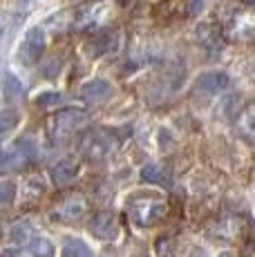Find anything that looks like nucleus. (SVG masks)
<instances>
[{
	"instance_id": "obj_20",
	"label": "nucleus",
	"mask_w": 255,
	"mask_h": 257,
	"mask_svg": "<svg viewBox=\"0 0 255 257\" xmlns=\"http://www.w3.org/2000/svg\"><path fill=\"white\" fill-rule=\"evenodd\" d=\"M144 179L146 181H155V184H164V181H166L164 168H159V166H146L144 168Z\"/></svg>"
},
{
	"instance_id": "obj_3",
	"label": "nucleus",
	"mask_w": 255,
	"mask_h": 257,
	"mask_svg": "<svg viewBox=\"0 0 255 257\" xmlns=\"http://www.w3.org/2000/svg\"><path fill=\"white\" fill-rule=\"evenodd\" d=\"M34 150H32V141H21L12 148H5L0 150V175L5 172H12V170H18L27 159H32Z\"/></svg>"
},
{
	"instance_id": "obj_5",
	"label": "nucleus",
	"mask_w": 255,
	"mask_h": 257,
	"mask_svg": "<svg viewBox=\"0 0 255 257\" xmlns=\"http://www.w3.org/2000/svg\"><path fill=\"white\" fill-rule=\"evenodd\" d=\"M43 49H45V29L32 27L21 45V61L32 65V63H36L43 56Z\"/></svg>"
},
{
	"instance_id": "obj_10",
	"label": "nucleus",
	"mask_w": 255,
	"mask_h": 257,
	"mask_svg": "<svg viewBox=\"0 0 255 257\" xmlns=\"http://www.w3.org/2000/svg\"><path fill=\"white\" fill-rule=\"evenodd\" d=\"M78 177V164L72 159H63L52 168V179L56 186H67Z\"/></svg>"
},
{
	"instance_id": "obj_17",
	"label": "nucleus",
	"mask_w": 255,
	"mask_h": 257,
	"mask_svg": "<svg viewBox=\"0 0 255 257\" xmlns=\"http://www.w3.org/2000/svg\"><path fill=\"white\" fill-rule=\"evenodd\" d=\"M43 192H45V184H43L38 177H29L25 181V186H23V199L25 201H36L43 197Z\"/></svg>"
},
{
	"instance_id": "obj_25",
	"label": "nucleus",
	"mask_w": 255,
	"mask_h": 257,
	"mask_svg": "<svg viewBox=\"0 0 255 257\" xmlns=\"http://www.w3.org/2000/svg\"><path fill=\"white\" fill-rule=\"evenodd\" d=\"M190 257H213V255H210L208 250H202V248H197V250H193V255H190Z\"/></svg>"
},
{
	"instance_id": "obj_23",
	"label": "nucleus",
	"mask_w": 255,
	"mask_h": 257,
	"mask_svg": "<svg viewBox=\"0 0 255 257\" xmlns=\"http://www.w3.org/2000/svg\"><path fill=\"white\" fill-rule=\"evenodd\" d=\"M9 27H12V16H9V14H5V12H0V38L7 34Z\"/></svg>"
},
{
	"instance_id": "obj_8",
	"label": "nucleus",
	"mask_w": 255,
	"mask_h": 257,
	"mask_svg": "<svg viewBox=\"0 0 255 257\" xmlns=\"http://www.w3.org/2000/svg\"><path fill=\"white\" fill-rule=\"evenodd\" d=\"M87 210V204L83 197H70V199H65L61 206L56 208V212H54V219H61V221H76L83 217V212Z\"/></svg>"
},
{
	"instance_id": "obj_15",
	"label": "nucleus",
	"mask_w": 255,
	"mask_h": 257,
	"mask_svg": "<svg viewBox=\"0 0 255 257\" xmlns=\"http://www.w3.org/2000/svg\"><path fill=\"white\" fill-rule=\"evenodd\" d=\"M18 121H21L18 110H3L0 112V141L7 139V137L12 135L14 127L18 125Z\"/></svg>"
},
{
	"instance_id": "obj_11",
	"label": "nucleus",
	"mask_w": 255,
	"mask_h": 257,
	"mask_svg": "<svg viewBox=\"0 0 255 257\" xmlns=\"http://www.w3.org/2000/svg\"><path fill=\"white\" fill-rule=\"evenodd\" d=\"M235 125H237V132L244 139L255 143V103H251L248 107H244V110L239 112Z\"/></svg>"
},
{
	"instance_id": "obj_9",
	"label": "nucleus",
	"mask_w": 255,
	"mask_h": 257,
	"mask_svg": "<svg viewBox=\"0 0 255 257\" xmlns=\"http://www.w3.org/2000/svg\"><path fill=\"white\" fill-rule=\"evenodd\" d=\"M230 78L224 72H206L197 78V90L208 92V94H219L224 90H228Z\"/></svg>"
},
{
	"instance_id": "obj_2",
	"label": "nucleus",
	"mask_w": 255,
	"mask_h": 257,
	"mask_svg": "<svg viewBox=\"0 0 255 257\" xmlns=\"http://www.w3.org/2000/svg\"><path fill=\"white\" fill-rule=\"evenodd\" d=\"M87 118V114L78 107H65V110L56 112L47 118V132H50L52 139H65L72 132H76L83 125V121Z\"/></svg>"
},
{
	"instance_id": "obj_6",
	"label": "nucleus",
	"mask_w": 255,
	"mask_h": 257,
	"mask_svg": "<svg viewBox=\"0 0 255 257\" xmlns=\"http://www.w3.org/2000/svg\"><path fill=\"white\" fill-rule=\"evenodd\" d=\"M90 230L94 237H99L103 241H112L119 237V221L112 212H99V215L92 219Z\"/></svg>"
},
{
	"instance_id": "obj_19",
	"label": "nucleus",
	"mask_w": 255,
	"mask_h": 257,
	"mask_svg": "<svg viewBox=\"0 0 255 257\" xmlns=\"http://www.w3.org/2000/svg\"><path fill=\"white\" fill-rule=\"evenodd\" d=\"M5 96L7 101H18L23 96V85L14 76H7V85H5Z\"/></svg>"
},
{
	"instance_id": "obj_4",
	"label": "nucleus",
	"mask_w": 255,
	"mask_h": 257,
	"mask_svg": "<svg viewBox=\"0 0 255 257\" xmlns=\"http://www.w3.org/2000/svg\"><path fill=\"white\" fill-rule=\"evenodd\" d=\"M226 34L233 41H251L255 36V14L237 12L226 21Z\"/></svg>"
},
{
	"instance_id": "obj_18",
	"label": "nucleus",
	"mask_w": 255,
	"mask_h": 257,
	"mask_svg": "<svg viewBox=\"0 0 255 257\" xmlns=\"http://www.w3.org/2000/svg\"><path fill=\"white\" fill-rule=\"evenodd\" d=\"M114 43H116V41L110 36V34H99V36H96L87 47H90V54H92V56H101V54L110 52V49L114 47Z\"/></svg>"
},
{
	"instance_id": "obj_1",
	"label": "nucleus",
	"mask_w": 255,
	"mask_h": 257,
	"mask_svg": "<svg viewBox=\"0 0 255 257\" xmlns=\"http://www.w3.org/2000/svg\"><path fill=\"white\" fill-rule=\"evenodd\" d=\"M166 201L157 199V197H135V199L128 204V212H130V219L135 221V226L139 228H150V226L159 224L166 217Z\"/></svg>"
},
{
	"instance_id": "obj_22",
	"label": "nucleus",
	"mask_w": 255,
	"mask_h": 257,
	"mask_svg": "<svg viewBox=\"0 0 255 257\" xmlns=\"http://www.w3.org/2000/svg\"><path fill=\"white\" fill-rule=\"evenodd\" d=\"M14 192H16L14 184H9V181H0V204H9V201L14 199Z\"/></svg>"
},
{
	"instance_id": "obj_7",
	"label": "nucleus",
	"mask_w": 255,
	"mask_h": 257,
	"mask_svg": "<svg viewBox=\"0 0 255 257\" xmlns=\"http://www.w3.org/2000/svg\"><path fill=\"white\" fill-rule=\"evenodd\" d=\"M105 14H107V3H92L85 5V7L78 9L76 14V27H96L105 21Z\"/></svg>"
},
{
	"instance_id": "obj_21",
	"label": "nucleus",
	"mask_w": 255,
	"mask_h": 257,
	"mask_svg": "<svg viewBox=\"0 0 255 257\" xmlns=\"http://www.w3.org/2000/svg\"><path fill=\"white\" fill-rule=\"evenodd\" d=\"M157 257H175V241L168 237L157 241Z\"/></svg>"
},
{
	"instance_id": "obj_14",
	"label": "nucleus",
	"mask_w": 255,
	"mask_h": 257,
	"mask_svg": "<svg viewBox=\"0 0 255 257\" xmlns=\"http://www.w3.org/2000/svg\"><path fill=\"white\" fill-rule=\"evenodd\" d=\"M29 253L32 257H56V246L47 237H36L29 241Z\"/></svg>"
},
{
	"instance_id": "obj_13",
	"label": "nucleus",
	"mask_w": 255,
	"mask_h": 257,
	"mask_svg": "<svg viewBox=\"0 0 255 257\" xmlns=\"http://www.w3.org/2000/svg\"><path fill=\"white\" fill-rule=\"evenodd\" d=\"M63 257H94V253L83 239L70 237V239H65V246H63Z\"/></svg>"
},
{
	"instance_id": "obj_12",
	"label": "nucleus",
	"mask_w": 255,
	"mask_h": 257,
	"mask_svg": "<svg viewBox=\"0 0 255 257\" xmlns=\"http://www.w3.org/2000/svg\"><path fill=\"white\" fill-rule=\"evenodd\" d=\"M112 94V87H110V83L107 81H90V83H85L83 85V90H81V96L85 98V101H90V103H101L103 98H107Z\"/></svg>"
},
{
	"instance_id": "obj_16",
	"label": "nucleus",
	"mask_w": 255,
	"mask_h": 257,
	"mask_svg": "<svg viewBox=\"0 0 255 257\" xmlns=\"http://www.w3.org/2000/svg\"><path fill=\"white\" fill-rule=\"evenodd\" d=\"M32 233H34L32 224L23 219V221H16V224L9 228V239H12L14 244H27V241L32 239Z\"/></svg>"
},
{
	"instance_id": "obj_24",
	"label": "nucleus",
	"mask_w": 255,
	"mask_h": 257,
	"mask_svg": "<svg viewBox=\"0 0 255 257\" xmlns=\"http://www.w3.org/2000/svg\"><path fill=\"white\" fill-rule=\"evenodd\" d=\"M54 101H61V94H41V96H38V103H41V105H50Z\"/></svg>"
}]
</instances>
